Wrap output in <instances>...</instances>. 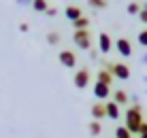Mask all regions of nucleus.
Instances as JSON below:
<instances>
[{
  "mask_svg": "<svg viewBox=\"0 0 147 138\" xmlns=\"http://www.w3.org/2000/svg\"><path fill=\"white\" fill-rule=\"evenodd\" d=\"M141 125H143V109L141 104H132L126 111V130L134 136L141 132Z\"/></svg>",
  "mask_w": 147,
  "mask_h": 138,
  "instance_id": "obj_1",
  "label": "nucleus"
},
{
  "mask_svg": "<svg viewBox=\"0 0 147 138\" xmlns=\"http://www.w3.org/2000/svg\"><path fill=\"white\" fill-rule=\"evenodd\" d=\"M105 68L119 81H128L130 79V68L126 64H121V62H115V64L113 62H105Z\"/></svg>",
  "mask_w": 147,
  "mask_h": 138,
  "instance_id": "obj_2",
  "label": "nucleus"
},
{
  "mask_svg": "<svg viewBox=\"0 0 147 138\" xmlns=\"http://www.w3.org/2000/svg\"><path fill=\"white\" fill-rule=\"evenodd\" d=\"M73 40H75V45H77L79 49H83V51L92 49V32H90V30H75Z\"/></svg>",
  "mask_w": 147,
  "mask_h": 138,
  "instance_id": "obj_3",
  "label": "nucleus"
},
{
  "mask_svg": "<svg viewBox=\"0 0 147 138\" xmlns=\"http://www.w3.org/2000/svg\"><path fill=\"white\" fill-rule=\"evenodd\" d=\"M90 81H92V72H90L88 68H79L73 76V83H75L77 89H85L90 85Z\"/></svg>",
  "mask_w": 147,
  "mask_h": 138,
  "instance_id": "obj_4",
  "label": "nucleus"
},
{
  "mask_svg": "<svg viewBox=\"0 0 147 138\" xmlns=\"http://www.w3.org/2000/svg\"><path fill=\"white\" fill-rule=\"evenodd\" d=\"M58 60H60V64L66 66V68H75V66H77V55L70 49H62L58 53Z\"/></svg>",
  "mask_w": 147,
  "mask_h": 138,
  "instance_id": "obj_5",
  "label": "nucleus"
},
{
  "mask_svg": "<svg viewBox=\"0 0 147 138\" xmlns=\"http://www.w3.org/2000/svg\"><path fill=\"white\" fill-rule=\"evenodd\" d=\"M115 49H117V53L121 58H130L132 55V43L128 38H117L115 40Z\"/></svg>",
  "mask_w": 147,
  "mask_h": 138,
  "instance_id": "obj_6",
  "label": "nucleus"
},
{
  "mask_svg": "<svg viewBox=\"0 0 147 138\" xmlns=\"http://www.w3.org/2000/svg\"><path fill=\"white\" fill-rule=\"evenodd\" d=\"M98 49H100V53H109V51L113 49V40H111V36L107 32H100V36H98Z\"/></svg>",
  "mask_w": 147,
  "mask_h": 138,
  "instance_id": "obj_7",
  "label": "nucleus"
},
{
  "mask_svg": "<svg viewBox=\"0 0 147 138\" xmlns=\"http://www.w3.org/2000/svg\"><path fill=\"white\" fill-rule=\"evenodd\" d=\"M94 96H96L100 102L107 100L109 96H111V87H109V85H105V83H98V81H96V85H94Z\"/></svg>",
  "mask_w": 147,
  "mask_h": 138,
  "instance_id": "obj_8",
  "label": "nucleus"
},
{
  "mask_svg": "<svg viewBox=\"0 0 147 138\" xmlns=\"http://www.w3.org/2000/svg\"><path fill=\"white\" fill-rule=\"evenodd\" d=\"M92 117L96 121H102L105 117H107V106H105V102H96V104H92Z\"/></svg>",
  "mask_w": 147,
  "mask_h": 138,
  "instance_id": "obj_9",
  "label": "nucleus"
},
{
  "mask_svg": "<svg viewBox=\"0 0 147 138\" xmlns=\"http://www.w3.org/2000/svg\"><path fill=\"white\" fill-rule=\"evenodd\" d=\"M66 19H70V23L77 21L79 17H83V11H81V7H77V4H70V7H66Z\"/></svg>",
  "mask_w": 147,
  "mask_h": 138,
  "instance_id": "obj_10",
  "label": "nucleus"
},
{
  "mask_svg": "<svg viewBox=\"0 0 147 138\" xmlns=\"http://www.w3.org/2000/svg\"><path fill=\"white\" fill-rule=\"evenodd\" d=\"M113 79H115V76L111 74L107 68H102V70H98V72H96V81H98V83H105V85H109V87L113 85Z\"/></svg>",
  "mask_w": 147,
  "mask_h": 138,
  "instance_id": "obj_11",
  "label": "nucleus"
},
{
  "mask_svg": "<svg viewBox=\"0 0 147 138\" xmlns=\"http://www.w3.org/2000/svg\"><path fill=\"white\" fill-rule=\"evenodd\" d=\"M105 106H107V117H109V119H113V121H117V119H119V106L115 104L113 100H111V102H105Z\"/></svg>",
  "mask_w": 147,
  "mask_h": 138,
  "instance_id": "obj_12",
  "label": "nucleus"
},
{
  "mask_svg": "<svg viewBox=\"0 0 147 138\" xmlns=\"http://www.w3.org/2000/svg\"><path fill=\"white\" fill-rule=\"evenodd\" d=\"M128 94H126V91L124 89H117V91H113V102H115V104H117V106H124V104H128Z\"/></svg>",
  "mask_w": 147,
  "mask_h": 138,
  "instance_id": "obj_13",
  "label": "nucleus"
},
{
  "mask_svg": "<svg viewBox=\"0 0 147 138\" xmlns=\"http://www.w3.org/2000/svg\"><path fill=\"white\" fill-rule=\"evenodd\" d=\"M32 9H34L36 13H47L49 2H47V0H32Z\"/></svg>",
  "mask_w": 147,
  "mask_h": 138,
  "instance_id": "obj_14",
  "label": "nucleus"
},
{
  "mask_svg": "<svg viewBox=\"0 0 147 138\" xmlns=\"http://www.w3.org/2000/svg\"><path fill=\"white\" fill-rule=\"evenodd\" d=\"M73 28L75 30H90V17H79L77 21H73Z\"/></svg>",
  "mask_w": 147,
  "mask_h": 138,
  "instance_id": "obj_15",
  "label": "nucleus"
},
{
  "mask_svg": "<svg viewBox=\"0 0 147 138\" xmlns=\"http://www.w3.org/2000/svg\"><path fill=\"white\" fill-rule=\"evenodd\" d=\"M88 130H90V134H92V136H100V134H102V123L94 119V121H90Z\"/></svg>",
  "mask_w": 147,
  "mask_h": 138,
  "instance_id": "obj_16",
  "label": "nucleus"
},
{
  "mask_svg": "<svg viewBox=\"0 0 147 138\" xmlns=\"http://www.w3.org/2000/svg\"><path fill=\"white\" fill-rule=\"evenodd\" d=\"M141 11H143V7H141V2H136V0L126 7V13H128V15H139Z\"/></svg>",
  "mask_w": 147,
  "mask_h": 138,
  "instance_id": "obj_17",
  "label": "nucleus"
},
{
  "mask_svg": "<svg viewBox=\"0 0 147 138\" xmlns=\"http://www.w3.org/2000/svg\"><path fill=\"white\" fill-rule=\"evenodd\" d=\"M115 138H132V134L126 130V125H117L115 127Z\"/></svg>",
  "mask_w": 147,
  "mask_h": 138,
  "instance_id": "obj_18",
  "label": "nucleus"
},
{
  "mask_svg": "<svg viewBox=\"0 0 147 138\" xmlns=\"http://www.w3.org/2000/svg\"><path fill=\"white\" fill-rule=\"evenodd\" d=\"M60 40H62V36H60V32H49V34H47V43L51 45V47H55V45H60Z\"/></svg>",
  "mask_w": 147,
  "mask_h": 138,
  "instance_id": "obj_19",
  "label": "nucleus"
},
{
  "mask_svg": "<svg viewBox=\"0 0 147 138\" xmlns=\"http://www.w3.org/2000/svg\"><path fill=\"white\" fill-rule=\"evenodd\" d=\"M88 4L96 11H102V9H107V0H88Z\"/></svg>",
  "mask_w": 147,
  "mask_h": 138,
  "instance_id": "obj_20",
  "label": "nucleus"
},
{
  "mask_svg": "<svg viewBox=\"0 0 147 138\" xmlns=\"http://www.w3.org/2000/svg\"><path fill=\"white\" fill-rule=\"evenodd\" d=\"M136 40H139V45H141V47H147V28H145V30H141V32H139V36H136Z\"/></svg>",
  "mask_w": 147,
  "mask_h": 138,
  "instance_id": "obj_21",
  "label": "nucleus"
},
{
  "mask_svg": "<svg viewBox=\"0 0 147 138\" xmlns=\"http://www.w3.org/2000/svg\"><path fill=\"white\" fill-rule=\"evenodd\" d=\"M15 4L17 7H28V4H32V0H15Z\"/></svg>",
  "mask_w": 147,
  "mask_h": 138,
  "instance_id": "obj_22",
  "label": "nucleus"
},
{
  "mask_svg": "<svg viewBox=\"0 0 147 138\" xmlns=\"http://www.w3.org/2000/svg\"><path fill=\"white\" fill-rule=\"evenodd\" d=\"M139 19H141V21H143V23L147 25V11H141V13H139Z\"/></svg>",
  "mask_w": 147,
  "mask_h": 138,
  "instance_id": "obj_23",
  "label": "nucleus"
},
{
  "mask_svg": "<svg viewBox=\"0 0 147 138\" xmlns=\"http://www.w3.org/2000/svg\"><path fill=\"white\" fill-rule=\"evenodd\" d=\"M47 15H49V17H53V15H58V9H55V7H49V9H47Z\"/></svg>",
  "mask_w": 147,
  "mask_h": 138,
  "instance_id": "obj_24",
  "label": "nucleus"
},
{
  "mask_svg": "<svg viewBox=\"0 0 147 138\" xmlns=\"http://www.w3.org/2000/svg\"><path fill=\"white\" fill-rule=\"evenodd\" d=\"M28 30H30L28 23H19V32H28Z\"/></svg>",
  "mask_w": 147,
  "mask_h": 138,
  "instance_id": "obj_25",
  "label": "nucleus"
},
{
  "mask_svg": "<svg viewBox=\"0 0 147 138\" xmlns=\"http://www.w3.org/2000/svg\"><path fill=\"white\" fill-rule=\"evenodd\" d=\"M139 134H147V121H143V125H141V132Z\"/></svg>",
  "mask_w": 147,
  "mask_h": 138,
  "instance_id": "obj_26",
  "label": "nucleus"
},
{
  "mask_svg": "<svg viewBox=\"0 0 147 138\" xmlns=\"http://www.w3.org/2000/svg\"><path fill=\"white\" fill-rule=\"evenodd\" d=\"M141 64H147V53L143 55V58H141Z\"/></svg>",
  "mask_w": 147,
  "mask_h": 138,
  "instance_id": "obj_27",
  "label": "nucleus"
},
{
  "mask_svg": "<svg viewBox=\"0 0 147 138\" xmlns=\"http://www.w3.org/2000/svg\"><path fill=\"white\" fill-rule=\"evenodd\" d=\"M141 7H143V11H147V2H141Z\"/></svg>",
  "mask_w": 147,
  "mask_h": 138,
  "instance_id": "obj_28",
  "label": "nucleus"
},
{
  "mask_svg": "<svg viewBox=\"0 0 147 138\" xmlns=\"http://www.w3.org/2000/svg\"><path fill=\"white\" fill-rule=\"evenodd\" d=\"M139 138H147V134H139Z\"/></svg>",
  "mask_w": 147,
  "mask_h": 138,
  "instance_id": "obj_29",
  "label": "nucleus"
}]
</instances>
